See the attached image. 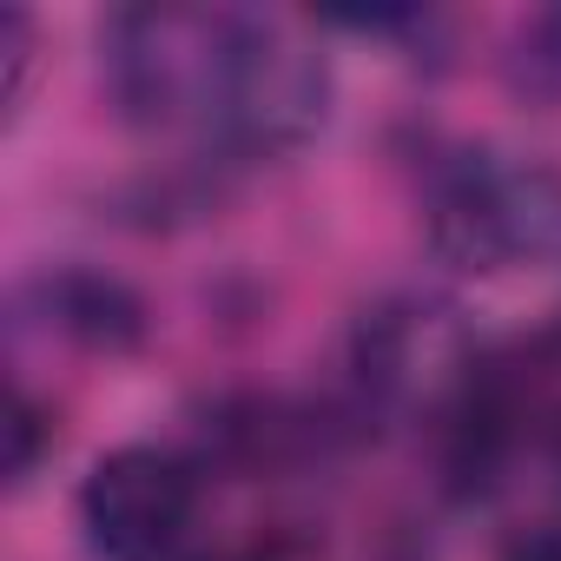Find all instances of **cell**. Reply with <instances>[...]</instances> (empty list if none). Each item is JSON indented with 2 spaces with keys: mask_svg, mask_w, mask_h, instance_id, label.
<instances>
[{
  "mask_svg": "<svg viewBox=\"0 0 561 561\" xmlns=\"http://www.w3.org/2000/svg\"><path fill=\"white\" fill-rule=\"evenodd\" d=\"M225 27H231V14H198V8H133V14H119L106 27L113 100L146 126L211 113Z\"/></svg>",
  "mask_w": 561,
  "mask_h": 561,
  "instance_id": "obj_3",
  "label": "cell"
},
{
  "mask_svg": "<svg viewBox=\"0 0 561 561\" xmlns=\"http://www.w3.org/2000/svg\"><path fill=\"white\" fill-rule=\"evenodd\" d=\"M436 251L462 277L561 271V172L554 165H462L436 198Z\"/></svg>",
  "mask_w": 561,
  "mask_h": 561,
  "instance_id": "obj_2",
  "label": "cell"
},
{
  "mask_svg": "<svg viewBox=\"0 0 561 561\" xmlns=\"http://www.w3.org/2000/svg\"><path fill=\"white\" fill-rule=\"evenodd\" d=\"M502 561H561V522H535V528L508 535Z\"/></svg>",
  "mask_w": 561,
  "mask_h": 561,
  "instance_id": "obj_8",
  "label": "cell"
},
{
  "mask_svg": "<svg viewBox=\"0 0 561 561\" xmlns=\"http://www.w3.org/2000/svg\"><path fill=\"white\" fill-rule=\"evenodd\" d=\"M324 113H331V67H324V54L285 21L231 14L225 54H218L211 113H205L218 126V139L251 152V159H277V152H298L305 139H318Z\"/></svg>",
  "mask_w": 561,
  "mask_h": 561,
  "instance_id": "obj_1",
  "label": "cell"
},
{
  "mask_svg": "<svg viewBox=\"0 0 561 561\" xmlns=\"http://www.w3.org/2000/svg\"><path fill=\"white\" fill-rule=\"evenodd\" d=\"M41 298H47V324L87 351H133L146 331L139 298L126 285H113V277H93V271L41 277Z\"/></svg>",
  "mask_w": 561,
  "mask_h": 561,
  "instance_id": "obj_6",
  "label": "cell"
},
{
  "mask_svg": "<svg viewBox=\"0 0 561 561\" xmlns=\"http://www.w3.org/2000/svg\"><path fill=\"white\" fill-rule=\"evenodd\" d=\"M198 508V482L172 449L126 443L93 462L80 489V528L100 561H172Z\"/></svg>",
  "mask_w": 561,
  "mask_h": 561,
  "instance_id": "obj_4",
  "label": "cell"
},
{
  "mask_svg": "<svg viewBox=\"0 0 561 561\" xmlns=\"http://www.w3.org/2000/svg\"><path fill=\"white\" fill-rule=\"evenodd\" d=\"M554 476H561V430H554Z\"/></svg>",
  "mask_w": 561,
  "mask_h": 561,
  "instance_id": "obj_9",
  "label": "cell"
},
{
  "mask_svg": "<svg viewBox=\"0 0 561 561\" xmlns=\"http://www.w3.org/2000/svg\"><path fill=\"white\" fill-rule=\"evenodd\" d=\"M8 436H14V449H8V476H14V482H27V476H34V462H41V443H47V416L27 403V390H14Z\"/></svg>",
  "mask_w": 561,
  "mask_h": 561,
  "instance_id": "obj_7",
  "label": "cell"
},
{
  "mask_svg": "<svg viewBox=\"0 0 561 561\" xmlns=\"http://www.w3.org/2000/svg\"><path fill=\"white\" fill-rule=\"evenodd\" d=\"M357 370L383 403H430L456 410L476 390V364L456 337V324L430 305H390L370 311L357 331Z\"/></svg>",
  "mask_w": 561,
  "mask_h": 561,
  "instance_id": "obj_5",
  "label": "cell"
}]
</instances>
